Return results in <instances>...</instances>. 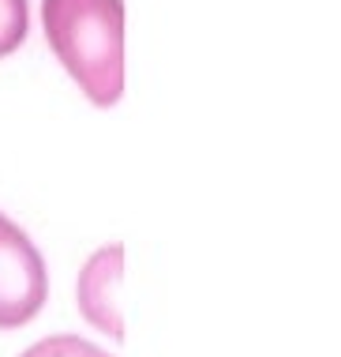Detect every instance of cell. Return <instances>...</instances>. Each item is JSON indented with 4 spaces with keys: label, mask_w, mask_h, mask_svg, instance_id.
Returning a JSON list of instances; mask_svg holds the SVG:
<instances>
[{
    "label": "cell",
    "mask_w": 341,
    "mask_h": 357,
    "mask_svg": "<svg viewBox=\"0 0 341 357\" xmlns=\"http://www.w3.org/2000/svg\"><path fill=\"white\" fill-rule=\"evenodd\" d=\"M23 357H113V354H105L102 346L86 342L79 335H53V339L34 342Z\"/></svg>",
    "instance_id": "5"
},
{
    "label": "cell",
    "mask_w": 341,
    "mask_h": 357,
    "mask_svg": "<svg viewBox=\"0 0 341 357\" xmlns=\"http://www.w3.org/2000/svg\"><path fill=\"white\" fill-rule=\"evenodd\" d=\"M124 278V245L97 248L79 271V312L86 324H94L97 331H105L109 339H124V320L120 305H116V289Z\"/></svg>",
    "instance_id": "3"
},
{
    "label": "cell",
    "mask_w": 341,
    "mask_h": 357,
    "mask_svg": "<svg viewBox=\"0 0 341 357\" xmlns=\"http://www.w3.org/2000/svg\"><path fill=\"white\" fill-rule=\"evenodd\" d=\"M49 275L34 241L0 215V331L31 324L45 305Z\"/></svg>",
    "instance_id": "2"
},
{
    "label": "cell",
    "mask_w": 341,
    "mask_h": 357,
    "mask_svg": "<svg viewBox=\"0 0 341 357\" xmlns=\"http://www.w3.org/2000/svg\"><path fill=\"white\" fill-rule=\"evenodd\" d=\"M26 0H0V56L15 53L26 38Z\"/></svg>",
    "instance_id": "4"
},
{
    "label": "cell",
    "mask_w": 341,
    "mask_h": 357,
    "mask_svg": "<svg viewBox=\"0 0 341 357\" xmlns=\"http://www.w3.org/2000/svg\"><path fill=\"white\" fill-rule=\"evenodd\" d=\"M45 42L94 105L124 94V0H42Z\"/></svg>",
    "instance_id": "1"
}]
</instances>
